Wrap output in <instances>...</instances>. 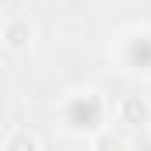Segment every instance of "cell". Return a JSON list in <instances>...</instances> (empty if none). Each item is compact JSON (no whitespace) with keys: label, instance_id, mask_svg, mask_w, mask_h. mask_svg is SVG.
Listing matches in <instances>:
<instances>
[{"label":"cell","instance_id":"5","mask_svg":"<svg viewBox=\"0 0 151 151\" xmlns=\"http://www.w3.org/2000/svg\"><path fill=\"white\" fill-rule=\"evenodd\" d=\"M0 151H42V144H39V137L32 130H11Z\"/></svg>","mask_w":151,"mask_h":151},{"label":"cell","instance_id":"2","mask_svg":"<svg viewBox=\"0 0 151 151\" xmlns=\"http://www.w3.org/2000/svg\"><path fill=\"white\" fill-rule=\"evenodd\" d=\"M116 56H119V63L127 70H144V74H151V32H141V28L123 32L119 42H116Z\"/></svg>","mask_w":151,"mask_h":151},{"label":"cell","instance_id":"1","mask_svg":"<svg viewBox=\"0 0 151 151\" xmlns=\"http://www.w3.org/2000/svg\"><path fill=\"white\" fill-rule=\"evenodd\" d=\"M63 127L74 130V134H99L106 130L102 119H106V102L99 99V91H74L67 102H63Z\"/></svg>","mask_w":151,"mask_h":151},{"label":"cell","instance_id":"4","mask_svg":"<svg viewBox=\"0 0 151 151\" xmlns=\"http://www.w3.org/2000/svg\"><path fill=\"white\" fill-rule=\"evenodd\" d=\"M32 39H35V28H32V21H28V18H21V14H18V18H11V21L4 25V42H7L11 49H18V53H21V49H28V46H32Z\"/></svg>","mask_w":151,"mask_h":151},{"label":"cell","instance_id":"3","mask_svg":"<svg viewBox=\"0 0 151 151\" xmlns=\"http://www.w3.org/2000/svg\"><path fill=\"white\" fill-rule=\"evenodd\" d=\"M113 113H116V119H119L123 127H144V123H151V106L141 102V95H127V99H119Z\"/></svg>","mask_w":151,"mask_h":151},{"label":"cell","instance_id":"6","mask_svg":"<svg viewBox=\"0 0 151 151\" xmlns=\"http://www.w3.org/2000/svg\"><path fill=\"white\" fill-rule=\"evenodd\" d=\"M95 151H127V137L113 130H99L95 134Z\"/></svg>","mask_w":151,"mask_h":151}]
</instances>
